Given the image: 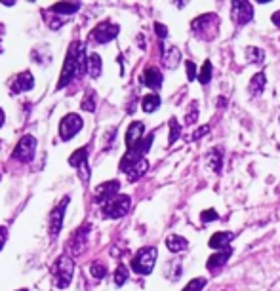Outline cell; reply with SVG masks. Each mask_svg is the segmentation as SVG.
Masks as SVG:
<instances>
[{"instance_id": "6da1fadb", "label": "cell", "mask_w": 280, "mask_h": 291, "mask_svg": "<svg viewBox=\"0 0 280 291\" xmlns=\"http://www.w3.org/2000/svg\"><path fill=\"white\" fill-rule=\"evenodd\" d=\"M88 71V57H86V48L84 44L77 42L75 46L69 48L67 59L61 71V78H59L58 88H65V86L75 78V76H82Z\"/></svg>"}, {"instance_id": "7a4b0ae2", "label": "cell", "mask_w": 280, "mask_h": 291, "mask_svg": "<svg viewBox=\"0 0 280 291\" xmlns=\"http://www.w3.org/2000/svg\"><path fill=\"white\" fill-rule=\"evenodd\" d=\"M194 37L202 38V40H213L217 37L219 31V18L215 14H202L200 18H196L191 23Z\"/></svg>"}, {"instance_id": "3957f363", "label": "cell", "mask_w": 280, "mask_h": 291, "mask_svg": "<svg viewBox=\"0 0 280 291\" xmlns=\"http://www.w3.org/2000/svg\"><path fill=\"white\" fill-rule=\"evenodd\" d=\"M151 145H153V133H149V135L143 137L141 141L135 143L132 149H128L126 156L120 160V171L128 173V171L132 169V166H135L139 160H143V156L147 154V150L151 149Z\"/></svg>"}, {"instance_id": "277c9868", "label": "cell", "mask_w": 280, "mask_h": 291, "mask_svg": "<svg viewBox=\"0 0 280 291\" xmlns=\"http://www.w3.org/2000/svg\"><path fill=\"white\" fill-rule=\"evenodd\" d=\"M73 274H75V261L67 255H61L58 263L54 264V283H56V287L58 289L69 287V283L73 282Z\"/></svg>"}, {"instance_id": "5b68a950", "label": "cell", "mask_w": 280, "mask_h": 291, "mask_svg": "<svg viewBox=\"0 0 280 291\" xmlns=\"http://www.w3.org/2000/svg\"><path fill=\"white\" fill-rule=\"evenodd\" d=\"M156 255H158V251H156V247H153V245L141 247V249L135 253L134 259H132V268H134V272L143 274V276L153 272V266H155V263H156Z\"/></svg>"}, {"instance_id": "8992f818", "label": "cell", "mask_w": 280, "mask_h": 291, "mask_svg": "<svg viewBox=\"0 0 280 291\" xmlns=\"http://www.w3.org/2000/svg\"><path fill=\"white\" fill-rule=\"evenodd\" d=\"M130 206H132V198L120 194V196L113 198L111 202H107L103 206V215L111 217V219H120L130 211Z\"/></svg>"}, {"instance_id": "52a82bcc", "label": "cell", "mask_w": 280, "mask_h": 291, "mask_svg": "<svg viewBox=\"0 0 280 291\" xmlns=\"http://www.w3.org/2000/svg\"><path fill=\"white\" fill-rule=\"evenodd\" d=\"M35 150H37V139L33 135H23L21 141L18 143L16 150H14V158L27 164L35 156Z\"/></svg>"}, {"instance_id": "ba28073f", "label": "cell", "mask_w": 280, "mask_h": 291, "mask_svg": "<svg viewBox=\"0 0 280 291\" xmlns=\"http://www.w3.org/2000/svg\"><path fill=\"white\" fill-rule=\"evenodd\" d=\"M82 126H84V122H82V118L78 114H67L61 120V124H59V135H61V139L69 141L71 137H75L82 130Z\"/></svg>"}, {"instance_id": "9c48e42d", "label": "cell", "mask_w": 280, "mask_h": 291, "mask_svg": "<svg viewBox=\"0 0 280 291\" xmlns=\"http://www.w3.org/2000/svg\"><path fill=\"white\" fill-rule=\"evenodd\" d=\"M69 200H71L69 196L63 198L58 206L54 207V211L50 215V236L52 238H56L61 230V226H63V217H65V207L69 206Z\"/></svg>"}, {"instance_id": "30bf717a", "label": "cell", "mask_w": 280, "mask_h": 291, "mask_svg": "<svg viewBox=\"0 0 280 291\" xmlns=\"http://www.w3.org/2000/svg\"><path fill=\"white\" fill-rule=\"evenodd\" d=\"M116 35H118V25L111 23V21H103V23H99V25L94 29L92 38L96 40L97 44H107V42H111Z\"/></svg>"}, {"instance_id": "8fae6325", "label": "cell", "mask_w": 280, "mask_h": 291, "mask_svg": "<svg viewBox=\"0 0 280 291\" xmlns=\"http://www.w3.org/2000/svg\"><path fill=\"white\" fill-rule=\"evenodd\" d=\"M118 190H120L118 181H107V183H103V185H99L96 188V202L105 206L107 202H111L113 198L118 196Z\"/></svg>"}, {"instance_id": "7c38bea8", "label": "cell", "mask_w": 280, "mask_h": 291, "mask_svg": "<svg viewBox=\"0 0 280 291\" xmlns=\"http://www.w3.org/2000/svg\"><path fill=\"white\" fill-rule=\"evenodd\" d=\"M232 18L234 21L238 23V25H246V23H250L251 18H253V8H251L250 2H232Z\"/></svg>"}, {"instance_id": "4fadbf2b", "label": "cell", "mask_w": 280, "mask_h": 291, "mask_svg": "<svg viewBox=\"0 0 280 291\" xmlns=\"http://www.w3.org/2000/svg\"><path fill=\"white\" fill-rule=\"evenodd\" d=\"M69 164L75 166V168L82 169V177L88 179L90 177V169H88V149H78L71 158H69Z\"/></svg>"}, {"instance_id": "5bb4252c", "label": "cell", "mask_w": 280, "mask_h": 291, "mask_svg": "<svg viewBox=\"0 0 280 291\" xmlns=\"http://www.w3.org/2000/svg\"><path fill=\"white\" fill-rule=\"evenodd\" d=\"M232 240H234L232 232H217L210 238V247L217 249V251H227V249H231Z\"/></svg>"}, {"instance_id": "9a60e30c", "label": "cell", "mask_w": 280, "mask_h": 291, "mask_svg": "<svg viewBox=\"0 0 280 291\" xmlns=\"http://www.w3.org/2000/svg\"><path fill=\"white\" fill-rule=\"evenodd\" d=\"M162 80H164V76H162V73H160L156 67H149V69H145L143 78H141V82H143L145 86H149L151 90H158V88L162 86Z\"/></svg>"}, {"instance_id": "2e32d148", "label": "cell", "mask_w": 280, "mask_h": 291, "mask_svg": "<svg viewBox=\"0 0 280 291\" xmlns=\"http://www.w3.org/2000/svg\"><path fill=\"white\" fill-rule=\"evenodd\" d=\"M33 86H35V78H33V75L27 71V73H21V75H18V78H16V80H14V84H12V92H14V94H21V92H27V90H31Z\"/></svg>"}, {"instance_id": "e0dca14e", "label": "cell", "mask_w": 280, "mask_h": 291, "mask_svg": "<svg viewBox=\"0 0 280 291\" xmlns=\"http://www.w3.org/2000/svg\"><path fill=\"white\" fill-rule=\"evenodd\" d=\"M143 132H145V126L141 122H132L130 124V128H128V133H126V147L128 149H132L135 143L141 141L143 137Z\"/></svg>"}, {"instance_id": "ac0fdd59", "label": "cell", "mask_w": 280, "mask_h": 291, "mask_svg": "<svg viewBox=\"0 0 280 291\" xmlns=\"http://www.w3.org/2000/svg\"><path fill=\"white\" fill-rule=\"evenodd\" d=\"M232 255V249H227V251H217L215 255H212L206 263V268L208 270H219L223 264L229 261V257Z\"/></svg>"}, {"instance_id": "d6986e66", "label": "cell", "mask_w": 280, "mask_h": 291, "mask_svg": "<svg viewBox=\"0 0 280 291\" xmlns=\"http://www.w3.org/2000/svg\"><path fill=\"white\" fill-rule=\"evenodd\" d=\"M179 61H181V52H179V48H168L164 52V56H162V63L164 67L168 69H175V67L179 65Z\"/></svg>"}, {"instance_id": "ffe728a7", "label": "cell", "mask_w": 280, "mask_h": 291, "mask_svg": "<svg viewBox=\"0 0 280 291\" xmlns=\"http://www.w3.org/2000/svg\"><path fill=\"white\" fill-rule=\"evenodd\" d=\"M187 240H185L183 236H177V234H172L166 238V247L172 251V253H179V251H183L187 249Z\"/></svg>"}, {"instance_id": "44dd1931", "label": "cell", "mask_w": 280, "mask_h": 291, "mask_svg": "<svg viewBox=\"0 0 280 291\" xmlns=\"http://www.w3.org/2000/svg\"><path fill=\"white\" fill-rule=\"evenodd\" d=\"M265 75L263 73H257V75H253V78L250 80V95H253V97H257V95L263 94V88H265Z\"/></svg>"}, {"instance_id": "7402d4cb", "label": "cell", "mask_w": 280, "mask_h": 291, "mask_svg": "<svg viewBox=\"0 0 280 291\" xmlns=\"http://www.w3.org/2000/svg\"><path fill=\"white\" fill-rule=\"evenodd\" d=\"M147 169H149V162H147L145 158L139 160V162H137L135 166H132V169L128 171V179H130V181L134 183V181H137V179H139L141 175H143V173H145Z\"/></svg>"}, {"instance_id": "603a6c76", "label": "cell", "mask_w": 280, "mask_h": 291, "mask_svg": "<svg viewBox=\"0 0 280 291\" xmlns=\"http://www.w3.org/2000/svg\"><path fill=\"white\" fill-rule=\"evenodd\" d=\"M101 57L97 56V54H92V56L88 57V75L92 76V78H97V76L101 75Z\"/></svg>"}, {"instance_id": "cb8c5ba5", "label": "cell", "mask_w": 280, "mask_h": 291, "mask_svg": "<svg viewBox=\"0 0 280 291\" xmlns=\"http://www.w3.org/2000/svg\"><path fill=\"white\" fill-rule=\"evenodd\" d=\"M158 107H160V97H158L156 94L145 95L143 101H141V109H143L145 113H155Z\"/></svg>"}, {"instance_id": "d4e9b609", "label": "cell", "mask_w": 280, "mask_h": 291, "mask_svg": "<svg viewBox=\"0 0 280 291\" xmlns=\"http://www.w3.org/2000/svg\"><path fill=\"white\" fill-rule=\"evenodd\" d=\"M246 57H248V63H263L265 61V52L255 46L246 48Z\"/></svg>"}, {"instance_id": "484cf974", "label": "cell", "mask_w": 280, "mask_h": 291, "mask_svg": "<svg viewBox=\"0 0 280 291\" xmlns=\"http://www.w3.org/2000/svg\"><path fill=\"white\" fill-rule=\"evenodd\" d=\"M210 80H212V61H204L202 69L198 73V82L206 86Z\"/></svg>"}, {"instance_id": "4316f807", "label": "cell", "mask_w": 280, "mask_h": 291, "mask_svg": "<svg viewBox=\"0 0 280 291\" xmlns=\"http://www.w3.org/2000/svg\"><path fill=\"white\" fill-rule=\"evenodd\" d=\"M80 8V4H54V12H58L61 16H69V14H75Z\"/></svg>"}, {"instance_id": "83f0119b", "label": "cell", "mask_w": 280, "mask_h": 291, "mask_svg": "<svg viewBox=\"0 0 280 291\" xmlns=\"http://www.w3.org/2000/svg\"><path fill=\"white\" fill-rule=\"evenodd\" d=\"M208 162H210V166H212V169L215 173L221 171V152H217V149H213V152H210Z\"/></svg>"}, {"instance_id": "f1b7e54d", "label": "cell", "mask_w": 280, "mask_h": 291, "mask_svg": "<svg viewBox=\"0 0 280 291\" xmlns=\"http://www.w3.org/2000/svg\"><path fill=\"white\" fill-rule=\"evenodd\" d=\"M179 133H181V126L177 122V118H172L170 120V139H168V143L174 145L177 141V137H179Z\"/></svg>"}, {"instance_id": "f546056e", "label": "cell", "mask_w": 280, "mask_h": 291, "mask_svg": "<svg viewBox=\"0 0 280 291\" xmlns=\"http://www.w3.org/2000/svg\"><path fill=\"white\" fill-rule=\"evenodd\" d=\"M82 111H88V113H94L96 111V95L94 92H88L84 101H82Z\"/></svg>"}, {"instance_id": "4dcf8cb0", "label": "cell", "mask_w": 280, "mask_h": 291, "mask_svg": "<svg viewBox=\"0 0 280 291\" xmlns=\"http://www.w3.org/2000/svg\"><path fill=\"white\" fill-rule=\"evenodd\" d=\"M126 280H128V268H126L124 264H120L115 272V283L120 287V285H124L126 283Z\"/></svg>"}, {"instance_id": "1f68e13d", "label": "cell", "mask_w": 280, "mask_h": 291, "mask_svg": "<svg viewBox=\"0 0 280 291\" xmlns=\"http://www.w3.org/2000/svg\"><path fill=\"white\" fill-rule=\"evenodd\" d=\"M204 285H206V278H194L187 283V287L183 291H202Z\"/></svg>"}, {"instance_id": "d6a6232c", "label": "cell", "mask_w": 280, "mask_h": 291, "mask_svg": "<svg viewBox=\"0 0 280 291\" xmlns=\"http://www.w3.org/2000/svg\"><path fill=\"white\" fill-rule=\"evenodd\" d=\"M90 272H92V276L94 278H105V274H107V266L105 264H101V263H94L92 266H90Z\"/></svg>"}, {"instance_id": "836d02e7", "label": "cell", "mask_w": 280, "mask_h": 291, "mask_svg": "<svg viewBox=\"0 0 280 291\" xmlns=\"http://www.w3.org/2000/svg\"><path fill=\"white\" fill-rule=\"evenodd\" d=\"M196 118H198V107H196V101H193V103H191V111L185 113V122L194 124L196 122Z\"/></svg>"}, {"instance_id": "e575fe53", "label": "cell", "mask_w": 280, "mask_h": 291, "mask_svg": "<svg viewBox=\"0 0 280 291\" xmlns=\"http://www.w3.org/2000/svg\"><path fill=\"white\" fill-rule=\"evenodd\" d=\"M187 80H196L198 78V73H196V65L193 61H187Z\"/></svg>"}, {"instance_id": "d590c367", "label": "cell", "mask_w": 280, "mask_h": 291, "mask_svg": "<svg viewBox=\"0 0 280 291\" xmlns=\"http://www.w3.org/2000/svg\"><path fill=\"white\" fill-rule=\"evenodd\" d=\"M217 211H213V209H206V211H202V215H200V219H202V223H210V221H215L217 219Z\"/></svg>"}, {"instance_id": "8d00e7d4", "label": "cell", "mask_w": 280, "mask_h": 291, "mask_svg": "<svg viewBox=\"0 0 280 291\" xmlns=\"http://www.w3.org/2000/svg\"><path fill=\"white\" fill-rule=\"evenodd\" d=\"M206 133H210V126H208V124H206V126H202L200 130H196V132L193 133V137H191V141H198V139H200V137H204Z\"/></svg>"}, {"instance_id": "74e56055", "label": "cell", "mask_w": 280, "mask_h": 291, "mask_svg": "<svg viewBox=\"0 0 280 291\" xmlns=\"http://www.w3.org/2000/svg\"><path fill=\"white\" fill-rule=\"evenodd\" d=\"M155 33L160 38L168 37V29H166V25H162V23H155Z\"/></svg>"}, {"instance_id": "f35d334b", "label": "cell", "mask_w": 280, "mask_h": 291, "mask_svg": "<svg viewBox=\"0 0 280 291\" xmlns=\"http://www.w3.org/2000/svg\"><path fill=\"white\" fill-rule=\"evenodd\" d=\"M4 242H6V228H4V226H0V249H2Z\"/></svg>"}, {"instance_id": "ab89813d", "label": "cell", "mask_w": 280, "mask_h": 291, "mask_svg": "<svg viewBox=\"0 0 280 291\" xmlns=\"http://www.w3.org/2000/svg\"><path fill=\"white\" fill-rule=\"evenodd\" d=\"M272 23L280 29V12H274V14H272Z\"/></svg>"}, {"instance_id": "60d3db41", "label": "cell", "mask_w": 280, "mask_h": 291, "mask_svg": "<svg viewBox=\"0 0 280 291\" xmlns=\"http://www.w3.org/2000/svg\"><path fill=\"white\" fill-rule=\"evenodd\" d=\"M2 124H4V111L0 109V126H2Z\"/></svg>"}, {"instance_id": "b9f144b4", "label": "cell", "mask_w": 280, "mask_h": 291, "mask_svg": "<svg viewBox=\"0 0 280 291\" xmlns=\"http://www.w3.org/2000/svg\"><path fill=\"white\" fill-rule=\"evenodd\" d=\"M21 291H27V289H21Z\"/></svg>"}]
</instances>
